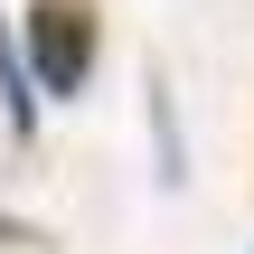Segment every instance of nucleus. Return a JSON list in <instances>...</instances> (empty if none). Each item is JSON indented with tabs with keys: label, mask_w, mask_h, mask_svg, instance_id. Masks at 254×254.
Listing matches in <instances>:
<instances>
[{
	"label": "nucleus",
	"mask_w": 254,
	"mask_h": 254,
	"mask_svg": "<svg viewBox=\"0 0 254 254\" xmlns=\"http://www.w3.org/2000/svg\"><path fill=\"white\" fill-rule=\"evenodd\" d=\"M0 113H9V132H38V94H28V75H19V47L0 38Z\"/></svg>",
	"instance_id": "obj_2"
},
{
	"label": "nucleus",
	"mask_w": 254,
	"mask_h": 254,
	"mask_svg": "<svg viewBox=\"0 0 254 254\" xmlns=\"http://www.w3.org/2000/svg\"><path fill=\"white\" fill-rule=\"evenodd\" d=\"M94 57H104L94 0H28V19H19V75H28L38 94L75 104V94L94 85Z\"/></svg>",
	"instance_id": "obj_1"
}]
</instances>
